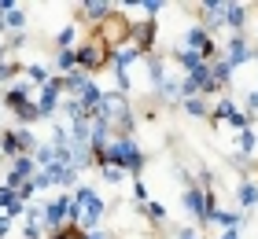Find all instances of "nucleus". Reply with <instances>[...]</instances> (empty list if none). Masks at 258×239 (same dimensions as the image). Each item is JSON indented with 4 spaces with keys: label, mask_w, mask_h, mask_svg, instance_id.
I'll list each match as a JSON object with an SVG mask.
<instances>
[{
    "label": "nucleus",
    "mask_w": 258,
    "mask_h": 239,
    "mask_svg": "<svg viewBox=\"0 0 258 239\" xmlns=\"http://www.w3.org/2000/svg\"><path fill=\"white\" fill-rule=\"evenodd\" d=\"M103 158H107V166H114V170L122 173H140L144 170V154H140V147L133 143V136H114L107 147H103Z\"/></svg>",
    "instance_id": "nucleus-1"
},
{
    "label": "nucleus",
    "mask_w": 258,
    "mask_h": 239,
    "mask_svg": "<svg viewBox=\"0 0 258 239\" xmlns=\"http://www.w3.org/2000/svg\"><path fill=\"white\" fill-rule=\"evenodd\" d=\"M74 202L81 206V221H78V228L96 232V224L103 221V213H107V202H103L89 184H74Z\"/></svg>",
    "instance_id": "nucleus-2"
},
{
    "label": "nucleus",
    "mask_w": 258,
    "mask_h": 239,
    "mask_svg": "<svg viewBox=\"0 0 258 239\" xmlns=\"http://www.w3.org/2000/svg\"><path fill=\"white\" fill-rule=\"evenodd\" d=\"M0 151L8 154V158H19V154H33L37 151V136L30 133V129H4L0 133Z\"/></svg>",
    "instance_id": "nucleus-3"
},
{
    "label": "nucleus",
    "mask_w": 258,
    "mask_h": 239,
    "mask_svg": "<svg viewBox=\"0 0 258 239\" xmlns=\"http://www.w3.org/2000/svg\"><path fill=\"white\" fill-rule=\"evenodd\" d=\"M107 59H111V52H107V44H103V41L96 37V33H92V37L78 48V70H85L89 77L96 74V70H100L103 63H107Z\"/></svg>",
    "instance_id": "nucleus-4"
},
{
    "label": "nucleus",
    "mask_w": 258,
    "mask_h": 239,
    "mask_svg": "<svg viewBox=\"0 0 258 239\" xmlns=\"http://www.w3.org/2000/svg\"><path fill=\"white\" fill-rule=\"evenodd\" d=\"M33 173H37V162H33V154H19V158L11 162V170H8V177H4V184L19 191L26 181H33Z\"/></svg>",
    "instance_id": "nucleus-5"
},
{
    "label": "nucleus",
    "mask_w": 258,
    "mask_h": 239,
    "mask_svg": "<svg viewBox=\"0 0 258 239\" xmlns=\"http://www.w3.org/2000/svg\"><path fill=\"white\" fill-rule=\"evenodd\" d=\"M59 96H63V77H52L48 85L41 89V96L33 103H37V114L41 118H52L55 111H59Z\"/></svg>",
    "instance_id": "nucleus-6"
},
{
    "label": "nucleus",
    "mask_w": 258,
    "mask_h": 239,
    "mask_svg": "<svg viewBox=\"0 0 258 239\" xmlns=\"http://www.w3.org/2000/svg\"><path fill=\"white\" fill-rule=\"evenodd\" d=\"M247 59H254V48H247V37H243V33H232L225 41V63L236 70L240 63H247Z\"/></svg>",
    "instance_id": "nucleus-7"
},
{
    "label": "nucleus",
    "mask_w": 258,
    "mask_h": 239,
    "mask_svg": "<svg viewBox=\"0 0 258 239\" xmlns=\"http://www.w3.org/2000/svg\"><path fill=\"white\" fill-rule=\"evenodd\" d=\"M67 210H70V195H59V199H52L48 206H44V228H52V232H59L67 228Z\"/></svg>",
    "instance_id": "nucleus-8"
},
{
    "label": "nucleus",
    "mask_w": 258,
    "mask_h": 239,
    "mask_svg": "<svg viewBox=\"0 0 258 239\" xmlns=\"http://www.w3.org/2000/svg\"><path fill=\"white\" fill-rule=\"evenodd\" d=\"M181 206L188 210L192 217L207 221V188H199V184H188V188H184V195H181Z\"/></svg>",
    "instance_id": "nucleus-9"
},
{
    "label": "nucleus",
    "mask_w": 258,
    "mask_h": 239,
    "mask_svg": "<svg viewBox=\"0 0 258 239\" xmlns=\"http://www.w3.org/2000/svg\"><path fill=\"white\" fill-rule=\"evenodd\" d=\"M181 48H188V52H199L203 59L214 55V41H210V33H207L203 26H192L188 33H184V44H181Z\"/></svg>",
    "instance_id": "nucleus-10"
},
{
    "label": "nucleus",
    "mask_w": 258,
    "mask_h": 239,
    "mask_svg": "<svg viewBox=\"0 0 258 239\" xmlns=\"http://www.w3.org/2000/svg\"><path fill=\"white\" fill-rule=\"evenodd\" d=\"M199 19H203V30H221L225 26V4H214V0H207V4H199Z\"/></svg>",
    "instance_id": "nucleus-11"
},
{
    "label": "nucleus",
    "mask_w": 258,
    "mask_h": 239,
    "mask_svg": "<svg viewBox=\"0 0 258 239\" xmlns=\"http://www.w3.org/2000/svg\"><path fill=\"white\" fill-rule=\"evenodd\" d=\"M81 15L85 19H92V22H107L111 15H114V4H107V0H89V4H81Z\"/></svg>",
    "instance_id": "nucleus-12"
},
{
    "label": "nucleus",
    "mask_w": 258,
    "mask_h": 239,
    "mask_svg": "<svg viewBox=\"0 0 258 239\" xmlns=\"http://www.w3.org/2000/svg\"><path fill=\"white\" fill-rule=\"evenodd\" d=\"M0 15H4V26L22 33V26H26V11H22L19 4H0Z\"/></svg>",
    "instance_id": "nucleus-13"
},
{
    "label": "nucleus",
    "mask_w": 258,
    "mask_h": 239,
    "mask_svg": "<svg viewBox=\"0 0 258 239\" xmlns=\"http://www.w3.org/2000/svg\"><path fill=\"white\" fill-rule=\"evenodd\" d=\"M22 74H26V81L33 89H44L52 81V74H48V66H41V63H30V66H22Z\"/></svg>",
    "instance_id": "nucleus-14"
},
{
    "label": "nucleus",
    "mask_w": 258,
    "mask_h": 239,
    "mask_svg": "<svg viewBox=\"0 0 258 239\" xmlns=\"http://www.w3.org/2000/svg\"><path fill=\"white\" fill-rule=\"evenodd\" d=\"M225 26H232V30H243L247 26V8L243 4H225Z\"/></svg>",
    "instance_id": "nucleus-15"
},
{
    "label": "nucleus",
    "mask_w": 258,
    "mask_h": 239,
    "mask_svg": "<svg viewBox=\"0 0 258 239\" xmlns=\"http://www.w3.org/2000/svg\"><path fill=\"white\" fill-rule=\"evenodd\" d=\"M210 224H221V228H240V224H243V213L240 210H218L214 213V217H210Z\"/></svg>",
    "instance_id": "nucleus-16"
},
{
    "label": "nucleus",
    "mask_w": 258,
    "mask_h": 239,
    "mask_svg": "<svg viewBox=\"0 0 258 239\" xmlns=\"http://www.w3.org/2000/svg\"><path fill=\"white\" fill-rule=\"evenodd\" d=\"M236 202H240V206H247V210H254V206H258V184L243 181V184L236 188Z\"/></svg>",
    "instance_id": "nucleus-17"
},
{
    "label": "nucleus",
    "mask_w": 258,
    "mask_h": 239,
    "mask_svg": "<svg viewBox=\"0 0 258 239\" xmlns=\"http://www.w3.org/2000/svg\"><path fill=\"white\" fill-rule=\"evenodd\" d=\"M55 70H63V77L74 74V70H78V48H67V52L55 55Z\"/></svg>",
    "instance_id": "nucleus-18"
},
{
    "label": "nucleus",
    "mask_w": 258,
    "mask_h": 239,
    "mask_svg": "<svg viewBox=\"0 0 258 239\" xmlns=\"http://www.w3.org/2000/svg\"><path fill=\"white\" fill-rule=\"evenodd\" d=\"M232 114H236V103H232L229 96H221V100L214 103V111H210V118H214V122H221V118H225V122H229Z\"/></svg>",
    "instance_id": "nucleus-19"
},
{
    "label": "nucleus",
    "mask_w": 258,
    "mask_h": 239,
    "mask_svg": "<svg viewBox=\"0 0 258 239\" xmlns=\"http://www.w3.org/2000/svg\"><path fill=\"white\" fill-rule=\"evenodd\" d=\"M74 41H78V26H74V22H70V26H63L59 33H55V48H59V52L74 48Z\"/></svg>",
    "instance_id": "nucleus-20"
},
{
    "label": "nucleus",
    "mask_w": 258,
    "mask_h": 239,
    "mask_svg": "<svg viewBox=\"0 0 258 239\" xmlns=\"http://www.w3.org/2000/svg\"><path fill=\"white\" fill-rule=\"evenodd\" d=\"M22 74V63H15V59H0V81H11V77H19Z\"/></svg>",
    "instance_id": "nucleus-21"
},
{
    "label": "nucleus",
    "mask_w": 258,
    "mask_h": 239,
    "mask_svg": "<svg viewBox=\"0 0 258 239\" xmlns=\"http://www.w3.org/2000/svg\"><path fill=\"white\" fill-rule=\"evenodd\" d=\"M44 239H85V232H81L78 224H67V228H59V232H48Z\"/></svg>",
    "instance_id": "nucleus-22"
},
{
    "label": "nucleus",
    "mask_w": 258,
    "mask_h": 239,
    "mask_svg": "<svg viewBox=\"0 0 258 239\" xmlns=\"http://www.w3.org/2000/svg\"><path fill=\"white\" fill-rule=\"evenodd\" d=\"M144 213H148V217L155 221V224H166V206H162V202H148Z\"/></svg>",
    "instance_id": "nucleus-23"
},
{
    "label": "nucleus",
    "mask_w": 258,
    "mask_h": 239,
    "mask_svg": "<svg viewBox=\"0 0 258 239\" xmlns=\"http://www.w3.org/2000/svg\"><path fill=\"white\" fill-rule=\"evenodd\" d=\"M184 111L196 114V118H203V114L210 111V107H207V100H199V96H196V100H184Z\"/></svg>",
    "instance_id": "nucleus-24"
},
{
    "label": "nucleus",
    "mask_w": 258,
    "mask_h": 239,
    "mask_svg": "<svg viewBox=\"0 0 258 239\" xmlns=\"http://www.w3.org/2000/svg\"><path fill=\"white\" fill-rule=\"evenodd\" d=\"M100 177H103V181H107V184H118V181H122L125 173H122V170H114V166H100Z\"/></svg>",
    "instance_id": "nucleus-25"
},
{
    "label": "nucleus",
    "mask_w": 258,
    "mask_h": 239,
    "mask_svg": "<svg viewBox=\"0 0 258 239\" xmlns=\"http://www.w3.org/2000/svg\"><path fill=\"white\" fill-rule=\"evenodd\" d=\"M19 195H15V188H8V184H0V210H8L11 202H15Z\"/></svg>",
    "instance_id": "nucleus-26"
},
{
    "label": "nucleus",
    "mask_w": 258,
    "mask_h": 239,
    "mask_svg": "<svg viewBox=\"0 0 258 239\" xmlns=\"http://www.w3.org/2000/svg\"><path fill=\"white\" fill-rule=\"evenodd\" d=\"M41 228H44V224H37V221H26V224H22V235H26V239H41Z\"/></svg>",
    "instance_id": "nucleus-27"
},
{
    "label": "nucleus",
    "mask_w": 258,
    "mask_h": 239,
    "mask_svg": "<svg viewBox=\"0 0 258 239\" xmlns=\"http://www.w3.org/2000/svg\"><path fill=\"white\" fill-rule=\"evenodd\" d=\"M133 195H137L140 202H144V199H148V188H144V181H140V177H137V181H133Z\"/></svg>",
    "instance_id": "nucleus-28"
},
{
    "label": "nucleus",
    "mask_w": 258,
    "mask_h": 239,
    "mask_svg": "<svg viewBox=\"0 0 258 239\" xmlns=\"http://www.w3.org/2000/svg\"><path fill=\"white\" fill-rule=\"evenodd\" d=\"M144 11H148V19H155L159 11H162V4H155V0H148V4H144Z\"/></svg>",
    "instance_id": "nucleus-29"
},
{
    "label": "nucleus",
    "mask_w": 258,
    "mask_h": 239,
    "mask_svg": "<svg viewBox=\"0 0 258 239\" xmlns=\"http://www.w3.org/2000/svg\"><path fill=\"white\" fill-rule=\"evenodd\" d=\"M8 232H11V221H8V217H4V213H0V239H4V235H8Z\"/></svg>",
    "instance_id": "nucleus-30"
},
{
    "label": "nucleus",
    "mask_w": 258,
    "mask_h": 239,
    "mask_svg": "<svg viewBox=\"0 0 258 239\" xmlns=\"http://www.w3.org/2000/svg\"><path fill=\"white\" fill-rule=\"evenodd\" d=\"M177 239H199V235H196V228H181V232H177Z\"/></svg>",
    "instance_id": "nucleus-31"
},
{
    "label": "nucleus",
    "mask_w": 258,
    "mask_h": 239,
    "mask_svg": "<svg viewBox=\"0 0 258 239\" xmlns=\"http://www.w3.org/2000/svg\"><path fill=\"white\" fill-rule=\"evenodd\" d=\"M218 239H240V228H229V232H221Z\"/></svg>",
    "instance_id": "nucleus-32"
},
{
    "label": "nucleus",
    "mask_w": 258,
    "mask_h": 239,
    "mask_svg": "<svg viewBox=\"0 0 258 239\" xmlns=\"http://www.w3.org/2000/svg\"><path fill=\"white\" fill-rule=\"evenodd\" d=\"M85 239H107L103 232H85Z\"/></svg>",
    "instance_id": "nucleus-33"
},
{
    "label": "nucleus",
    "mask_w": 258,
    "mask_h": 239,
    "mask_svg": "<svg viewBox=\"0 0 258 239\" xmlns=\"http://www.w3.org/2000/svg\"><path fill=\"white\" fill-rule=\"evenodd\" d=\"M0 52H4V48H0Z\"/></svg>",
    "instance_id": "nucleus-34"
},
{
    "label": "nucleus",
    "mask_w": 258,
    "mask_h": 239,
    "mask_svg": "<svg viewBox=\"0 0 258 239\" xmlns=\"http://www.w3.org/2000/svg\"><path fill=\"white\" fill-rule=\"evenodd\" d=\"M0 213H4V210H0Z\"/></svg>",
    "instance_id": "nucleus-35"
}]
</instances>
